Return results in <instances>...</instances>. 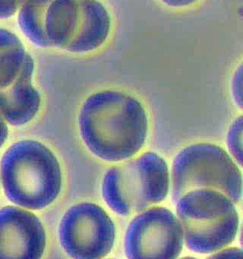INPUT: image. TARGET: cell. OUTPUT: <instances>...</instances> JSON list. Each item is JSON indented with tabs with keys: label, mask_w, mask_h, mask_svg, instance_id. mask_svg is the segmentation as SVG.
I'll return each mask as SVG.
<instances>
[{
	"label": "cell",
	"mask_w": 243,
	"mask_h": 259,
	"mask_svg": "<svg viewBox=\"0 0 243 259\" xmlns=\"http://www.w3.org/2000/svg\"><path fill=\"white\" fill-rule=\"evenodd\" d=\"M27 55L21 40L14 32L0 29V91L15 82Z\"/></svg>",
	"instance_id": "8fae6325"
},
{
	"label": "cell",
	"mask_w": 243,
	"mask_h": 259,
	"mask_svg": "<svg viewBox=\"0 0 243 259\" xmlns=\"http://www.w3.org/2000/svg\"><path fill=\"white\" fill-rule=\"evenodd\" d=\"M196 189L220 191L234 203L240 200L242 175L223 148L211 144H197L178 154L171 172L173 200L177 202L183 195Z\"/></svg>",
	"instance_id": "5b68a950"
},
{
	"label": "cell",
	"mask_w": 243,
	"mask_h": 259,
	"mask_svg": "<svg viewBox=\"0 0 243 259\" xmlns=\"http://www.w3.org/2000/svg\"><path fill=\"white\" fill-rule=\"evenodd\" d=\"M231 92L235 105L243 110V63L238 66L233 75Z\"/></svg>",
	"instance_id": "5bb4252c"
},
{
	"label": "cell",
	"mask_w": 243,
	"mask_h": 259,
	"mask_svg": "<svg viewBox=\"0 0 243 259\" xmlns=\"http://www.w3.org/2000/svg\"><path fill=\"white\" fill-rule=\"evenodd\" d=\"M227 145L230 153L243 167V115L231 124L228 131Z\"/></svg>",
	"instance_id": "4fadbf2b"
},
{
	"label": "cell",
	"mask_w": 243,
	"mask_h": 259,
	"mask_svg": "<svg viewBox=\"0 0 243 259\" xmlns=\"http://www.w3.org/2000/svg\"><path fill=\"white\" fill-rule=\"evenodd\" d=\"M240 243L243 246V225L242 229H241V235H240Z\"/></svg>",
	"instance_id": "d6986e66"
},
{
	"label": "cell",
	"mask_w": 243,
	"mask_h": 259,
	"mask_svg": "<svg viewBox=\"0 0 243 259\" xmlns=\"http://www.w3.org/2000/svg\"><path fill=\"white\" fill-rule=\"evenodd\" d=\"M116 229L106 211L84 202L69 208L59 227L63 249L74 259H102L113 248Z\"/></svg>",
	"instance_id": "52a82bcc"
},
{
	"label": "cell",
	"mask_w": 243,
	"mask_h": 259,
	"mask_svg": "<svg viewBox=\"0 0 243 259\" xmlns=\"http://www.w3.org/2000/svg\"><path fill=\"white\" fill-rule=\"evenodd\" d=\"M33 70L34 62L28 54L15 82L0 91V110L12 125L19 126L30 122L39 111L41 96L32 85Z\"/></svg>",
	"instance_id": "30bf717a"
},
{
	"label": "cell",
	"mask_w": 243,
	"mask_h": 259,
	"mask_svg": "<svg viewBox=\"0 0 243 259\" xmlns=\"http://www.w3.org/2000/svg\"><path fill=\"white\" fill-rule=\"evenodd\" d=\"M182 259H197V258H194V257H183V258Z\"/></svg>",
	"instance_id": "ffe728a7"
},
{
	"label": "cell",
	"mask_w": 243,
	"mask_h": 259,
	"mask_svg": "<svg viewBox=\"0 0 243 259\" xmlns=\"http://www.w3.org/2000/svg\"><path fill=\"white\" fill-rule=\"evenodd\" d=\"M26 0H0V19L9 18L22 7Z\"/></svg>",
	"instance_id": "9a60e30c"
},
{
	"label": "cell",
	"mask_w": 243,
	"mask_h": 259,
	"mask_svg": "<svg viewBox=\"0 0 243 259\" xmlns=\"http://www.w3.org/2000/svg\"><path fill=\"white\" fill-rule=\"evenodd\" d=\"M53 0H26L20 8L18 24L23 33L36 46H50L46 33V17Z\"/></svg>",
	"instance_id": "7c38bea8"
},
{
	"label": "cell",
	"mask_w": 243,
	"mask_h": 259,
	"mask_svg": "<svg viewBox=\"0 0 243 259\" xmlns=\"http://www.w3.org/2000/svg\"><path fill=\"white\" fill-rule=\"evenodd\" d=\"M163 1L165 4H167L170 7H186L189 6L191 4L195 3L197 0H160Z\"/></svg>",
	"instance_id": "ac0fdd59"
},
{
	"label": "cell",
	"mask_w": 243,
	"mask_h": 259,
	"mask_svg": "<svg viewBox=\"0 0 243 259\" xmlns=\"http://www.w3.org/2000/svg\"><path fill=\"white\" fill-rule=\"evenodd\" d=\"M168 191L167 162L152 152L110 168L102 185L106 204L122 215L139 213L161 202Z\"/></svg>",
	"instance_id": "277c9868"
},
{
	"label": "cell",
	"mask_w": 243,
	"mask_h": 259,
	"mask_svg": "<svg viewBox=\"0 0 243 259\" xmlns=\"http://www.w3.org/2000/svg\"><path fill=\"white\" fill-rule=\"evenodd\" d=\"M177 215L186 246L198 253H211L230 245L239 223L234 202L213 189H196L183 195L177 201Z\"/></svg>",
	"instance_id": "3957f363"
},
{
	"label": "cell",
	"mask_w": 243,
	"mask_h": 259,
	"mask_svg": "<svg viewBox=\"0 0 243 259\" xmlns=\"http://www.w3.org/2000/svg\"><path fill=\"white\" fill-rule=\"evenodd\" d=\"M7 198L15 204L40 210L58 197L62 174L56 157L41 143L25 140L12 145L0 163Z\"/></svg>",
	"instance_id": "7a4b0ae2"
},
{
	"label": "cell",
	"mask_w": 243,
	"mask_h": 259,
	"mask_svg": "<svg viewBox=\"0 0 243 259\" xmlns=\"http://www.w3.org/2000/svg\"><path fill=\"white\" fill-rule=\"evenodd\" d=\"M79 127L91 152L103 160L118 161L142 149L148 120L143 105L134 96L107 90L86 100L79 115Z\"/></svg>",
	"instance_id": "6da1fadb"
},
{
	"label": "cell",
	"mask_w": 243,
	"mask_h": 259,
	"mask_svg": "<svg viewBox=\"0 0 243 259\" xmlns=\"http://www.w3.org/2000/svg\"><path fill=\"white\" fill-rule=\"evenodd\" d=\"M8 137V126L6 119L0 110V147L5 144Z\"/></svg>",
	"instance_id": "e0dca14e"
},
{
	"label": "cell",
	"mask_w": 243,
	"mask_h": 259,
	"mask_svg": "<svg viewBox=\"0 0 243 259\" xmlns=\"http://www.w3.org/2000/svg\"><path fill=\"white\" fill-rule=\"evenodd\" d=\"M183 232L174 213L153 207L130 222L125 237L129 259H177L182 250Z\"/></svg>",
	"instance_id": "ba28073f"
},
{
	"label": "cell",
	"mask_w": 243,
	"mask_h": 259,
	"mask_svg": "<svg viewBox=\"0 0 243 259\" xmlns=\"http://www.w3.org/2000/svg\"><path fill=\"white\" fill-rule=\"evenodd\" d=\"M111 20L98 0H53L46 17L50 46L85 54L103 46Z\"/></svg>",
	"instance_id": "8992f818"
},
{
	"label": "cell",
	"mask_w": 243,
	"mask_h": 259,
	"mask_svg": "<svg viewBox=\"0 0 243 259\" xmlns=\"http://www.w3.org/2000/svg\"><path fill=\"white\" fill-rule=\"evenodd\" d=\"M46 249L42 222L15 206L0 209V259H41Z\"/></svg>",
	"instance_id": "9c48e42d"
},
{
	"label": "cell",
	"mask_w": 243,
	"mask_h": 259,
	"mask_svg": "<svg viewBox=\"0 0 243 259\" xmlns=\"http://www.w3.org/2000/svg\"><path fill=\"white\" fill-rule=\"evenodd\" d=\"M207 259H243V250L239 248H229L218 251Z\"/></svg>",
	"instance_id": "2e32d148"
}]
</instances>
